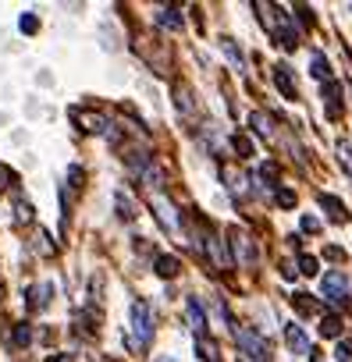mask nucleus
<instances>
[{
  "mask_svg": "<svg viewBox=\"0 0 352 362\" xmlns=\"http://www.w3.org/2000/svg\"><path fill=\"white\" fill-rule=\"evenodd\" d=\"M153 341V316H150V306L142 302H132V345L135 348H150Z\"/></svg>",
  "mask_w": 352,
  "mask_h": 362,
  "instance_id": "obj_1",
  "label": "nucleus"
},
{
  "mask_svg": "<svg viewBox=\"0 0 352 362\" xmlns=\"http://www.w3.org/2000/svg\"><path fill=\"white\" fill-rule=\"evenodd\" d=\"M235 334V341H239V348L250 355L253 362H271V345L256 334V330H250V327H235L232 330Z\"/></svg>",
  "mask_w": 352,
  "mask_h": 362,
  "instance_id": "obj_2",
  "label": "nucleus"
},
{
  "mask_svg": "<svg viewBox=\"0 0 352 362\" xmlns=\"http://www.w3.org/2000/svg\"><path fill=\"white\" fill-rule=\"evenodd\" d=\"M320 291H324V302H327V306H352L349 281H345V273H342V270H331V273H324V284H320Z\"/></svg>",
  "mask_w": 352,
  "mask_h": 362,
  "instance_id": "obj_3",
  "label": "nucleus"
},
{
  "mask_svg": "<svg viewBox=\"0 0 352 362\" xmlns=\"http://www.w3.org/2000/svg\"><path fill=\"white\" fill-rule=\"evenodd\" d=\"M228 245H232V260L239 267H253L256 263V245H253V238L245 231L232 227V231H228Z\"/></svg>",
  "mask_w": 352,
  "mask_h": 362,
  "instance_id": "obj_4",
  "label": "nucleus"
},
{
  "mask_svg": "<svg viewBox=\"0 0 352 362\" xmlns=\"http://www.w3.org/2000/svg\"><path fill=\"white\" fill-rule=\"evenodd\" d=\"M150 203H153V210H157V220H160L164 227H168L171 234H175V231H182L178 210H175V203H171V199H164L160 192H153V196H150Z\"/></svg>",
  "mask_w": 352,
  "mask_h": 362,
  "instance_id": "obj_5",
  "label": "nucleus"
},
{
  "mask_svg": "<svg viewBox=\"0 0 352 362\" xmlns=\"http://www.w3.org/2000/svg\"><path fill=\"white\" fill-rule=\"evenodd\" d=\"M72 121L82 128V132H89V135H100V132H107V117L96 114V111H82V106H72Z\"/></svg>",
  "mask_w": 352,
  "mask_h": 362,
  "instance_id": "obj_6",
  "label": "nucleus"
},
{
  "mask_svg": "<svg viewBox=\"0 0 352 362\" xmlns=\"http://www.w3.org/2000/svg\"><path fill=\"white\" fill-rule=\"evenodd\" d=\"M274 82H278V89L285 93V100H299V85H296L292 71H288L285 64H278V68H274Z\"/></svg>",
  "mask_w": 352,
  "mask_h": 362,
  "instance_id": "obj_7",
  "label": "nucleus"
},
{
  "mask_svg": "<svg viewBox=\"0 0 352 362\" xmlns=\"http://www.w3.org/2000/svg\"><path fill=\"white\" fill-rule=\"evenodd\" d=\"M324 100H327V117H342V85L335 78L324 82Z\"/></svg>",
  "mask_w": 352,
  "mask_h": 362,
  "instance_id": "obj_8",
  "label": "nucleus"
},
{
  "mask_svg": "<svg viewBox=\"0 0 352 362\" xmlns=\"http://www.w3.org/2000/svg\"><path fill=\"white\" fill-rule=\"evenodd\" d=\"M320 206L327 210V217L335 220V224H345V220H349V210H345V203H342V199L324 196V192H320Z\"/></svg>",
  "mask_w": 352,
  "mask_h": 362,
  "instance_id": "obj_9",
  "label": "nucleus"
},
{
  "mask_svg": "<svg viewBox=\"0 0 352 362\" xmlns=\"http://www.w3.org/2000/svg\"><path fill=\"white\" fill-rule=\"evenodd\" d=\"M185 313H189V324H192L196 337H203V330H206V316H203L199 298H189V302H185Z\"/></svg>",
  "mask_w": 352,
  "mask_h": 362,
  "instance_id": "obj_10",
  "label": "nucleus"
},
{
  "mask_svg": "<svg viewBox=\"0 0 352 362\" xmlns=\"http://www.w3.org/2000/svg\"><path fill=\"white\" fill-rule=\"evenodd\" d=\"M285 341H288V348H292V352H309V337H306L302 327H296V324L285 327Z\"/></svg>",
  "mask_w": 352,
  "mask_h": 362,
  "instance_id": "obj_11",
  "label": "nucleus"
},
{
  "mask_svg": "<svg viewBox=\"0 0 352 362\" xmlns=\"http://www.w3.org/2000/svg\"><path fill=\"white\" fill-rule=\"evenodd\" d=\"M342 327H345V319H342L338 313H327V316L320 319V334L331 337V341H338V337H342Z\"/></svg>",
  "mask_w": 352,
  "mask_h": 362,
  "instance_id": "obj_12",
  "label": "nucleus"
},
{
  "mask_svg": "<svg viewBox=\"0 0 352 362\" xmlns=\"http://www.w3.org/2000/svg\"><path fill=\"white\" fill-rule=\"evenodd\" d=\"M292 306L299 309V316H314V313H320V302L314 295H306V291H296L292 295Z\"/></svg>",
  "mask_w": 352,
  "mask_h": 362,
  "instance_id": "obj_13",
  "label": "nucleus"
},
{
  "mask_svg": "<svg viewBox=\"0 0 352 362\" xmlns=\"http://www.w3.org/2000/svg\"><path fill=\"white\" fill-rule=\"evenodd\" d=\"M50 284H32L29 288V309H47V302H50Z\"/></svg>",
  "mask_w": 352,
  "mask_h": 362,
  "instance_id": "obj_14",
  "label": "nucleus"
},
{
  "mask_svg": "<svg viewBox=\"0 0 352 362\" xmlns=\"http://www.w3.org/2000/svg\"><path fill=\"white\" fill-rule=\"evenodd\" d=\"M221 178L228 181V192H232V196H242L245 192V174H235L232 167H221Z\"/></svg>",
  "mask_w": 352,
  "mask_h": 362,
  "instance_id": "obj_15",
  "label": "nucleus"
},
{
  "mask_svg": "<svg viewBox=\"0 0 352 362\" xmlns=\"http://www.w3.org/2000/svg\"><path fill=\"white\" fill-rule=\"evenodd\" d=\"M153 270H157L160 277H175V273L182 270V263H178V256H157Z\"/></svg>",
  "mask_w": 352,
  "mask_h": 362,
  "instance_id": "obj_16",
  "label": "nucleus"
},
{
  "mask_svg": "<svg viewBox=\"0 0 352 362\" xmlns=\"http://www.w3.org/2000/svg\"><path fill=\"white\" fill-rule=\"evenodd\" d=\"M157 25H164V29H182L178 8H160V11H157Z\"/></svg>",
  "mask_w": 352,
  "mask_h": 362,
  "instance_id": "obj_17",
  "label": "nucleus"
},
{
  "mask_svg": "<svg viewBox=\"0 0 352 362\" xmlns=\"http://www.w3.org/2000/svg\"><path fill=\"white\" fill-rule=\"evenodd\" d=\"M114 203H118V217H121V220H132V217H135V203L125 196V192H118Z\"/></svg>",
  "mask_w": 352,
  "mask_h": 362,
  "instance_id": "obj_18",
  "label": "nucleus"
},
{
  "mask_svg": "<svg viewBox=\"0 0 352 362\" xmlns=\"http://www.w3.org/2000/svg\"><path fill=\"white\" fill-rule=\"evenodd\" d=\"M309 75H314V78H320V82H331V64L317 54L314 60H309Z\"/></svg>",
  "mask_w": 352,
  "mask_h": 362,
  "instance_id": "obj_19",
  "label": "nucleus"
},
{
  "mask_svg": "<svg viewBox=\"0 0 352 362\" xmlns=\"http://www.w3.org/2000/svg\"><path fill=\"white\" fill-rule=\"evenodd\" d=\"M196 352L203 362H217V345L214 341H206V337H196Z\"/></svg>",
  "mask_w": 352,
  "mask_h": 362,
  "instance_id": "obj_20",
  "label": "nucleus"
},
{
  "mask_svg": "<svg viewBox=\"0 0 352 362\" xmlns=\"http://www.w3.org/2000/svg\"><path fill=\"white\" fill-rule=\"evenodd\" d=\"M250 124H253V128H256V135H271V132H274V128H271V124H274V121H271V117H267V114H263V111H256V114H253V117H250Z\"/></svg>",
  "mask_w": 352,
  "mask_h": 362,
  "instance_id": "obj_21",
  "label": "nucleus"
},
{
  "mask_svg": "<svg viewBox=\"0 0 352 362\" xmlns=\"http://www.w3.org/2000/svg\"><path fill=\"white\" fill-rule=\"evenodd\" d=\"M11 341L18 348H25L29 341H32V330H29V324H14V330H11Z\"/></svg>",
  "mask_w": 352,
  "mask_h": 362,
  "instance_id": "obj_22",
  "label": "nucleus"
},
{
  "mask_svg": "<svg viewBox=\"0 0 352 362\" xmlns=\"http://www.w3.org/2000/svg\"><path fill=\"white\" fill-rule=\"evenodd\" d=\"M18 29H22V32H29V36H32V32H39V18H36L32 11H25L22 18H18Z\"/></svg>",
  "mask_w": 352,
  "mask_h": 362,
  "instance_id": "obj_23",
  "label": "nucleus"
},
{
  "mask_svg": "<svg viewBox=\"0 0 352 362\" xmlns=\"http://www.w3.org/2000/svg\"><path fill=\"white\" fill-rule=\"evenodd\" d=\"M274 203H278L281 210H292V206H296V192H292V188H278Z\"/></svg>",
  "mask_w": 352,
  "mask_h": 362,
  "instance_id": "obj_24",
  "label": "nucleus"
},
{
  "mask_svg": "<svg viewBox=\"0 0 352 362\" xmlns=\"http://www.w3.org/2000/svg\"><path fill=\"white\" fill-rule=\"evenodd\" d=\"M232 146H235V153H239V157H253V142L245 139V135H235Z\"/></svg>",
  "mask_w": 352,
  "mask_h": 362,
  "instance_id": "obj_25",
  "label": "nucleus"
},
{
  "mask_svg": "<svg viewBox=\"0 0 352 362\" xmlns=\"http://www.w3.org/2000/svg\"><path fill=\"white\" fill-rule=\"evenodd\" d=\"M317 260H314V256H299V273H306V277H314L317 273Z\"/></svg>",
  "mask_w": 352,
  "mask_h": 362,
  "instance_id": "obj_26",
  "label": "nucleus"
},
{
  "mask_svg": "<svg viewBox=\"0 0 352 362\" xmlns=\"http://www.w3.org/2000/svg\"><path fill=\"white\" fill-rule=\"evenodd\" d=\"M14 210H18V213H14V217H18V220H22V224H25V220H32V206H29L25 199H18V203H14Z\"/></svg>",
  "mask_w": 352,
  "mask_h": 362,
  "instance_id": "obj_27",
  "label": "nucleus"
},
{
  "mask_svg": "<svg viewBox=\"0 0 352 362\" xmlns=\"http://www.w3.org/2000/svg\"><path fill=\"white\" fill-rule=\"evenodd\" d=\"M338 160H342V167L349 170V178H352V146H338Z\"/></svg>",
  "mask_w": 352,
  "mask_h": 362,
  "instance_id": "obj_28",
  "label": "nucleus"
},
{
  "mask_svg": "<svg viewBox=\"0 0 352 362\" xmlns=\"http://www.w3.org/2000/svg\"><path fill=\"white\" fill-rule=\"evenodd\" d=\"M335 359H338V362H352V341H338Z\"/></svg>",
  "mask_w": 352,
  "mask_h": 362,
  "instance_id": "obj_29",
  "label": "nucleus"
},
{
  "mask_svg": "<svg viewBox=\"0 0 352 362\" xmlns=\"http://www.w3.org/2000/svg\"><path fill=\"white\" fill-rule=\"evenodd\" d=\"M11 185H14V170L0 163V192H4V188H11Z\"/></svg>",
  "mask_w": 352,
  "mask_h": 362,
  "instance_id": "obj_30",
  "label": "nucleus"
},
{
  "mask_svg": "<svg viewBox=\"0 0 352 362\" xmlns=\"http://www.w3.org/2000/svg\"><path fill=\"white\" fill-rule=\"evenodd\" d=\"M260 174H263V181H278L281 170H278V163H263V167H260Z\"/></svg>",
  "mask_w": 352,
  "mask_h": 362,
  "instance_id": "obj_31",
  "label": "nucleus"
},
{
  "mask_svg": "<svg viewBox=\"0 0 352 362\" xmlns=\"http://www.w3.org/2000/svg\"><path fill=\"white\" fill-rule=\"evenodd\" d=\"M47 362H75V359H72V355H68V352H57V355H50V359H47Z\"/></svg>",
  "mask_w": 352,
  "mask_h": 362,
  "instance_id": "obj_32",
  "label": "nucleus"
},
{
  "mask_svg": "<svg viewBox=\"0 0 352 362\" xmlns=\"http://www.w3.org/2000/svg\"><path fill=\"white\" fill-rule=\"evenodd\" d=\"M299 18H302V25H314V14H309V8H299Z\"/></svg>",
  "mask_w": 352,
  "mask_h": 362,
  "instance_id": "obj_33",
  "label": "nucleus"
},
{
  "mask_svg": "<svg viewBox=\"0 0 352 362\" xmlns=\"http://www.w3.org/2000/svg\"><path fill=\"white\" fill-rule=\"evenodd\" d=\"M317 227H320V224H317L314 217H302V231H317Z\"/></svg>",
  "mask_w": 352,
  "mask_h": 362,
  "instance_id": "obj_34",
  "label": "nucleus"
},
{
  "mask_svg": "<svg viewBox=\"0 0 352 362\" xmlns=\"http://www.w3.org/2000/svg\"><path fill=\"white\" fill-rule=\"evenodd\" d=\"M309 362H324V359H320V355H314V359H309Z\"/></svg>",
  "mask_w": 352,
  "mask_h": 362,
  "instance_id": "obj_35",
  "label": "nucleus"
},
{
  "mask_svg": "<svg viewBox=\"0 0 352 362\" xmlns=\"http://www.w3.org/2000/svg\"><path fill=\"white\" fill-rule=\"evenodd\" d=\"M0 298H4V281H0Z\"/></svg>",
  "mask_w": 352,
  "mask_h": 362,
  "instance_id": "obj_36",
  "label": "nucleus"
},
{
  "mask_svg": "<svg viewBox=\"0 0 352 362\" xmlns=\"http://www.w3.org/2000/svg\"><path fill=\"white\" fill-rule=\"evenodd\" d=\"M242 362H250V359H242Z\"/></svg>",
  "mask_w": 352,
  "mask_h": 362,
  "instance_id": "obj_37",
  "label": "nucleus"
}]
</instances>
